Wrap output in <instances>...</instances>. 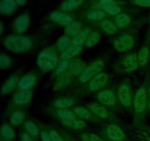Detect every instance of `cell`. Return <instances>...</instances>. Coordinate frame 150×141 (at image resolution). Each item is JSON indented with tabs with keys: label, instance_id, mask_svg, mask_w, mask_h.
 Segmentation results:
<instances>
[{
	"label": "cell",
	"instance_id": "obj_6",
	"mask_svg": "<svg viewBox=\"0 0 150 141\" xmlns=\"http://www.w3.org/2000/svg\"><path fill=\"white\" fill-rule=\"evenodd\" d=\"M146 106V93L143 88H139L136 93L134 100V109L136 113L144 112Z\"/></svg>",
	"mask_w": 150,
	"mask_h": 141
},
{
	"label": "cell",
	"instance_id": "obj_25",
	"mask_svg": "<svg viewBox=\"0 0 150 141\" xmlns=\"http://www.w3.org/2000/svg\"><path fill=\"white\" fill-rule=\"evenodd\" d=\"M62 123L64 126H67V127L75 129H81L86 126V123H85L84 121L81 120H76V119L62 120Z\"/></svg>",
	"mask_w": 150,
	"mask_h": 141
},
{
	"label": "cell",
	"instance_id": "obj_48",
	"mask_svg": "<svg viewBox=\"0 0 150 141\" xmlns=\"http://www.w3.org/2000/svg\"><path fill=\"white\" fill-rule=\"evenodd\" d=\"M149 108H150V102H149Z\"/></svg>",
	"mask_w": 150,
	"mask_h": 141
},
{
	"label": "cell",
	"instance_id": "obj_43",
	"mask_svg": "<svg viewBox=\"0 0 150 141\" xmlns=\"http://www.w3.org/2000/svg\"><path fill=\"white\" fill-rule=\"evenodd\" d=\"M40 137H41V139H42V141H52L50 134L48 133V132H45V131L41 132Z\"/></svg>",
	"mask_w": 150,
	"mask_h": 141
},
{
	"label": "cell",
	"instance_id": "obj_23",
	"mask_svg": "<svg viewBox=\"0 0 150 141\" xmlns=\"http://www.w3.org/2000/svg\"><path fill=\"white\" fill-rule=\"evenodd\" d=\"M81 24L79 21H73L65 26V33L68 37L74 38L82 30Z\"/></svg>",
	"mask_w": 150,
	"mask_h": 141
},
{
	"label": "cell",
	"instance_id": "obj_13",
	"mask_svg": "<svg viewBox=\"0 0 150 141\" xmlns=\"http://www.w3.org/2000/svg\"><path fill=\"white\" fill-rule=\"evenodd\" d=\"M122 4V2L120 0H96L92 3V9L105 10L113 6L121 5Z\"/></svg>",
	"mask_w": 150,
	"mask_h": 141
},
{
	"label": "cell",
	"instance_id": "obj_20",
	"mask_svg": "<svg viewBox=\"0 0 150 141\" xmlns=\"http://www.w3.org/2000/svg\"><path fill=\"white\" fill-rule=\"evenodd\" d=\"M100 26L101 29L106 32L107 34L109 35H114L118 30V27L114 23V21L109 20V19H103L100 22Z\"/></svg>",
	"mask_w": 150,
	"mask_h": 141
},
{
	"label": "cell",
	"instance_id": "obj_24",
	"mask_svg": "<svg viewBox=\"0 0 150 141\" xmlns=\"http://www.w3.org/2000/svg\"><path fill=\"white\" fill-rule=\"evenodd\" d=\"M81 51V46H73L68 48L65 51H63L61 54V59L63 60H68L69 59L75 57L77 55L80 51Z\"/></svg>",
	"mask_w": 150,
	"mask_h": 141
},
{
	"label": "cell",
	"instance_id": "obj_33",
	"mask_svg": "<svg viewBox=\"0 0 150 141\" xmlns=\"http://www.w3.org/2000/svg\"><path fill=\"white\" fill-rule=\"evenodd\" d=\"M70 43V38L68 36H62L59 39L57 42V48L59 51H64L66 49H67V47L69 46Z\"/></svg>",
	"mask_w": 150,
	"mask_h": 141
},
{
	"label": "cell",
	"instance_id": "obj_39",
	"mask_svg": "<svg viewBox=\"0 0 150 141\" xmlns=\"http://www.w3.org/2000/svg\"><path fill=\"white\" fill-rule=\"evenodd\" d=\"M10 64H11V62H10L9 57L4 55V54L0 55V66H1V68H7L10 67Z\"/></svg>",
	"mask_w": 150,
	"mask_h": 141
},
{
	"label": "cell",
	"instance_id": "obj_46",
	"mask_svg": "<svg viewBox=\"0 0 150 141\" xmlns=\"http://www.w3.org/2000/svg\"><path fill=\"white\" fill-rule=\"evenodd\" d=\"M3 30H4V25H3L2 22H1L0 23V33H2Z\"/></svg>",
	"mask_w": 150,
	"mask_h": 141
},
{
	"label": "cell",
	"instance_id": "obj_38",
	"mask_svg": "<svg viewBox=\"0 0 150 141\" xmlns=\"http://www.w3.org/2000/svg\"><path fill=\"white\" fill-rule=\"evenodd\" d=\"M81 139L83 141H103L99 136L92 133L82 134Z\"/></svg>",
	"mask_w": 150,
	"mask_h": 141
},
{
	"label": "cell",
	"instance_id": "obj_18",
	"mask_svg": "<svg viewBox=\"0 0 150 141\" xmlns=\"http://www.w3.org/2000/svg\"><path fill=\"white\" fill-rule=\"evenodd\" d=\"M89 35H90V29L89 28H84L82 29L71 41L73 46H81V45L83 44L84 41H86Z\"/></svg>",
	"mask_w": 150,
	"mask_h": 141
},
{
	"label": "cell",
	"instance_id": "obj_8",
	"mask_svg": "<svg viewBox=\"0 0 150 141\" xmlns=\"http://www.w3.org/2000/svg\"><path fill=\"white\" fill-rule=\"evenodd\" d=\"M108 81V76L105 73H100L92 78L89 85V88L92 91H96L103 88Z\"/></svg>",
	"mask_w": 150,
	"mask_h": 141
},
{
	"label": "cell",
	"instance_id": "obj_34",
	"mask_svg": "<svg viewBox=\"0 0 150 141\" xmlns=\"http://www.w3.org/2000/svg\"><path fill=\"white\" fill-rule=\"evenodd\" d=\"M57 115L59 117L61 118L62 120H72V119H76V115L73 112L70 111L66 109H62L57 111Z\"/></svg>",
	"mask_w": 150,
	"mask_h": 141
},
{
	"label": "cell",
	"instance_id": "obj_32",
	"mask_svg": "<svg viewBox=\"0 0 150 141\" xmlns=\"http://www.w3.org/2000/svg\"><path fill=\"white\" fill-rule=\"evenodd\" d=\"M25 129L27 131L28 133L30 135H32V137H37L39 135V129L38 128V126L33 123L32 122L27 121L26 122L24 125Z\"/></svg>",
	"mask_w": 150,
	"mask_h": 141
},
{
	"label": "cell",
	"instance_id": "obj_16",
	"mask_svg": "<svg viewBox=\"0 0 150 141\" xmlns=\"http://www.w3.org/2000/svg\"><path fill=\"white\" fill-rule=\"evenodd\" d=\"M32 98V92L29 90H21L14 97V102L18 105L27 104Z\"/></svg>",
	"mask_w": 150,
	"mask_h": 141
},
{
	"label": "cell",
	"instance_id": "obj_47",
	"mask_svg": "<svg viewBox=\"0 0 150 141\" xmlns=\"http://www.w3.org/2000/svg\"><path fill=\"white\" fill-rule=\"evenodd\" d=\"M149 93H150V86H149Z\"/></svg>",
	"mask_w": 150,
	"mask_h": 141
},
{
	"label": "cell",
	"instance_id": "obj_19",
	"mask_svg": "<svg viewBox=\"0 0 150 141\" xmlns=\"http://www.w3.org/2000/svg\"><path fill=\"white\" fill-rule=\"evenodd\" d=\"M70 82H71L70 74L67 71L65 72V73L59 75L55 85H54V90H59L63 89L67 85H68Z\"/></svg>",
	"mask_w": 150,
	"mask_h": 141
},
{
	"label": "cell",
	"instance_id": "obj_1",
	"mask_svg": "<svg viewBox=\"0 0 150 141\" xmlns=\"http://www.w3.org/2000/svg\"><path fill=\"white\" fill-rule=\"evenodd\" d=\"M4 45L9 50L14 52H24L32 47V41L25 36H9L4 41Z\"/></svg>",
	"mask_w": 150,
	"mask_h": 141
},
{
	"label": "cell",
	"instance_id": "obj_2",
	"mask_svg": "<svg viewBox=\"0 0 150 141\" xmlns=\"http://www.w3.org/2000/svg\"><path fill=\"white\" fill-rule=\"evenodd\" d=\"M57 63L58 57L52 50L47 49L42 51L38 56V64L42 70H51L57 66Z\"/></svg>",
	"mask_w": 150,
	"mask_h": 141
},
{
	"label": "cell",
	"instance_id": "obj_29",
	"mask_svg": "<svg viewBox=\"0 0 150 141\" xmlns=\"http://www.w3.org/2000/svg\"><path fill=\"white\" fill-rule=\"evenodd\" d=\"M149 49L147 47H143L138 54V60L139 66H144L146 65L149 58Z\"/></svg>",
	"mask_w": 150,
	"mask_h": 141
},
{
	"label": "cell",
	"instance_id": "obj_44",
	"mask_svg": "<svg viewBox=\"0 0 150 141\" xmlns=\"http://www.w3.org/2000/svg\"><path fill=\"white\" fill-rule=\"evenodd\" d=\"M21 141H32V140L29 134L23 133L21 135Z\"/></svg>",
	"mask_w": 150,
	"mask_h": 141
},
{
	"label": "cell",
	"instance_id": "obj_31",
	"mask_svg": "<svg viewBox=\"0 0 150 141\" xmlns=\"http://www.w3.org/2000/svg\"><path fill=\"white\" fill-rule=\"evenodd\" d=\"M73 101L72 99L70 98H62V99H58L54 103V106L57 108H59L60 110L62 109H66L67 107H70L73 105Z\"/></svg>",
	"mask_w": 150,
	"mask_h": 141
},
{
	"label": "cell",
	"instance_id": "obj_15",
	"mask_svg": "<svg viewBox=\"0 0 150 141\" xmlns=\"http://www.w3.org/2000/svg\"><path fill=\"white\" fill-rule=\"evenodd\" d=\"M107 13L104 10H98V9H91L87 11L85 15V17L87 20L91 21H101L105 19Z\"/></svg>",
	"mask_w": 150,
	"mask_h": 141
},
{
	"label": "cell",
	"instance_id": "obj_14",
	"mask_svg": "<svg viewBox=\"0 0 150 141\" xmlns=\"http://www.w3.org/2000/svg\"><path fill=\"white\" fill-rule=\"evenodd\" d=\"M123 65L127 71L131 72L136 70L139 66L138 56L135 54H130L125 58Z\"/></svg>",
	"mask_w": 150,
	"mask_h": 141
},
{
	"label": "cell",
	"instance_id": "obj_27",
	"mask_svg": "<svg viewBox=\"0 0 150 141\" xmlns=\"http://www.w3.org/2000/svg\"><path fill=\"white\" fill-rule=\"evenodd\" d=\"M1 135L3 138L7 140H12L16 136L15 131L13 128L7 124H4L1 128Z\"/></svg>",
	"mask_w": 150,
	"mask_h": 141
},
{
	"label": "cell",
	"instance_id": "obj_28",
	"mask_svg": "<svg viewBox=\"0 0 150 141\" xmlns=\"http://www.w3.org/2000/svg\"><path fill=\"white\" fill-rule=\"evenodd\" d=\"M18 84V78L16 76H12L11 78L7 81L4 86L2 87V92L3 93H9L12 92L16 85Z\"/></svg>",
	"mask_w": 150,
	"mask_h": 141
},
{
	"label": "cell",
	"instance_id": "obj_5",
	"mask_svg": "<svg viewBox=\"0 0 150 141\" xmlns=\"http://www.w3.org/2000/svg\"><path fill=\"white\" fill-rule=\"evenodd\" d=\"M49 18L52 21L65 26L74 21V18L73 16H71L70 13H64L63 11L53 12L50 14Z\"/></svg>",
	"mask_w": 150,
	"mask_h": 141
},
{
	"label": "cell",
	"instance_id": "obj_36",
	"mask_svg": "<svg viewBox=\"0 0 150 141\" xmlns=\"http://www.w3.org/2000/svg\"><path fill=\"white\" fill-rule=\"evenodd\" d=\"M74 113L76 115L79 116V117L82 118L88 119L90 117V113L86 109L83 108V107H76L74 110Z\"/></svg>",
	"mask_w": 150,
	"mask_h": 141
},
{
	"label": "cell",
	"instance_id": "obj_49",
	"mask_svg": "<svg viewBox=\"0 0 150 141\" xmlns=\"http://www.w3.org/2000/svg\"><path fill=\"white\" fill-rule=\"evenodd\" d=\"M132 1H133V0H132Z\"/></svg>",
	"mask_w": 150,
	"mask_h": 141
},
{
	"label": "cell",
	"instance_id": "obj_30",
	"mask_svg": "<svg viewBox=\"0 0 150 141\" xmlns=\"http://www.w3.org/2000/svg\"><path fill=\"white\" fill-rule=\"evenodd\" d=\"M25 118V115L21 111H16L10 118V122L13 126H19L23 123Z\"/></svg>",
	"mask_w": 150,
	"mask_h": 141
},
{
	"label": "cell",
	"instance_id": "obj_37",
	"mask_svg": "<svg viewBox=\"0 0 150 141\" xmlns=\"http://www.w3.org/2000/svg\"><path fill=\"white\" fill-rule=\"evenodd\" d=\"M70 63L68 60H64L62 63H61V64L58 66L57 70H56L55 73L57 76H59V75L62 74V73H65L66 70H68L69 66H70Z\"/></svg>",
	"mask_w": 150,
	"mask_h": 141
},
{
	"label": "cell",
	"instance_id": "obj_10",
	"mask_svg": "<svg viewBox=\"0 0 150 141\" xmlns=\"http://www.w3.org/2000/svg\"><path fill=\"white\" fill-rule=\"evenodd\" d=\"M118 96L120 102L125 107H129L131 104V93L127 85H123L119 88Z\"/></svg>",
	"mask_w": 150,
	"mask_h": 141
},
{
	"label": "cell",
	"instance_id": "obj_26",
	"mask_svg": "<svg viewBox=\"0 0 150 141\" xmlns=\"http://www.w3.org/2000/svg\"><path fill=\"white\" fill-rule=\"evenodd\" d=\"M89 108H90L91 111L98 115V117L103 118H105L108 117V112L105 110V107L103 106H100L98 104H92L89 105Z\"/></svg>",
	"mask_w": 150,
	"mask_h": 141
},
{
	"label": "cell",
	"instance_id": "obj_42",
	"mask_svg": "<svg viewBox=\"0 0 150 141\" xmlns=\"http://www.w3.org/2000/svg\"><path fill=\"white\" fill-rule=\"evenodd\" d=\"M1 2H2L3 4L8 6V7H11V8L14 9V10H16L18 5L16 0H1Z\"/></svg>",
	"mask_w": 150,
	"mask_h": 141
},
{
	"label": "cell",
	"instance_id": "obj_3",
	"mask_svg": "<svg viewBox=\"0 0 150 141\" xmlns=\"http://www.w3.org/2000/svg\"><path fill=\"white\" fill-rule=\"evenodd\" d=\"M103 66L104 64L102 60H97L94 62L91 66L86 68L83 73L81 74L80 81L83 83L88 82L89 79L100 73V71L103 68Z\"/></svg>",
	"mask_w": 150,
	"mask_h": 141
},
{
	"label": "cell",
	"instance_id": "obj_7",
	"mask_svg": "<svg viewBox=\"0 0 150 141\" xmlns=\"http://www.w3.org/2000/svg\"><path fill=\"white\" fill-rule=\"evenodd\" d=\"M106 134L108 138L113 141H122L125 136L121 128L115 124H110L106 128Z\"/></svg>",
	"mask_w": 150,
	"mask_h": 141
},
{
	"label": "cell",
	"instance_id": "obj_40",
	"mask_svg": "<svg viewBox=\"0 0 150 141\" xmlns=\"http://www.w3.org/2000/svg\"><path fill=\"white\" fill-rule=\"evenodd\" d=\"M133 3L136 5L143 7H150V0H133Z\"/></svg>",
	"mask_w": 150,
	"mask_h": 141
},
{
	"label": "cell",
	"instance_id": "obj_35",
	"mask_svg": "<svg viewBox=\"0 0 150 141\" xmlns=\"http://www.w3.org/2000/svg\"><path fill=\"white\" fill-rule=\"evenodd\" d=\"M100 36L99 32H94L93 33L89 35V38L86 40V45L88 47L94 46L96 45V44L98 43V41H100Z\"/></svg>",
	"mask_w": 150,
	"mask_h": 141
},
{
	"label": "cell",
	"instance_id": "obj_17",
	"mask_svg": "<svg viewBox=\"0 0 150 141\" xmlns=\"http://www.w3.org/2000/svg\"><path fill=\"white\" fill-rule=\"evenodd\" d=\"M132 19L128 14L124 13H120L114 17V23L118 28H125L131 24Z\"/></svg>",
	"mask_w": 150,
	"mask_h": 141
},
{
	"label": "cell",
	"instance_id": "obj_21",
	"mask_svg": "<svg viewBox=\"0 0 150 141\" xmlns=\"http://www.w3.org/2000/svg\"><path fill=\"white\" fill-rule=\"evenodd\" d=\"M36 82V77L32 74L23 76L18 82V87L21 90H29Z\"/></svg>",
	"mask_w": 150,
	"mask_h": 141
},
{
	"label": "cell",
	"instance_id": "obj_41",
	"mask_svg": "<svg viewBox=\"0 0 150 141\" xmlns=\"http://www.w3.org/2000/svg\"><path fill=\"white\" fill-rule=\"evenodd\" d=\"M50 135H51V137L52 141H64L63 138L62 137L61 135L58 133L56 130H51L49 132Z\"/></svg>",
	"mask_w": 150,
	"mask_h": 141
},
{
	"label": "cell",
	"instance_id": "obj_4",
	"mask_svg": "<svg viewBox=\"0 0 150 141\" xmlns=\"http://www.w3.org/2000/svg\"><path fill=\"white\" fill-rule=\"evenodd\" d=\"M134 46V40L130 35H124L117 38L114 43V48L117 51L123 52L131 49Z\"/></svg>",
	"mask_w": 150,
	"mask_h": 141
},
{
	"label": "cell",
	"instance_id": "obj_45",
	"mask_svg": "<svg viewBox=\"0 0 150 141\" xmlns=\"http://www.w3.org/2000/svg\"><path fill=\"white\" fill-rule=\"evenodd\" d=\"M16 2H17L18 5L19 6H23L26 3L27 0H16Z\"/></svg>",
	"mask_w": 150,
	"mask_h": 141
},
{
	"label": "cell",
	"instance_id": "obj_9",
	"mask_svg": "<svg viewBox=\"0 0 150 141\" xmlns=\"http://www.w3.org/2000/svg\"><path fill=\"white\" fill-rule=\"evenodd\" d=\"M86 0H64L60 5L61 11L64 13H70L77 10L84 4Z\"/></svg>",
	"mask_w": 150,
	"mask_h": 141
},
{
	"label": "cell",
	"instance_id": "obj_22",
	"mask_svg": "<svg viewBox=\"0 0 150 141\" xmlns=\"http://www.w3.org/2000/svg\"><path fill=\"white\" fill-rule=\"evenodd\" d=\"M85 70V65L81 60H76L70 63L67 72L70 75H79L81 74Z\"/></svg>",
	"mask_w": 150,
	"mask_h": 141
},
{
	"label": "cell",
	"instance_id": "obj_11",
	"mask_svg": "<svg viewBox=\"0 0 150 141\" xmlns=\"http://www.w3.org/2000/svg\"><path fill=\"white\" fill-rule=\"evenodd\" d=\"M98 99L101 104L106 106H114L116 103L114 93L108 90H102L98 94Z\"/></svg>",
	"mask_w": 150,
	"mask_h": 141
},
{
	"label": "cell",
	"instance_id": "obj_12",
	"mask_svg": "<svg viewBox=\"0 0 150 141\" xmlns=\"http://www.w3.org/2000/svg\"><path fill=\"white\" fill-rule=\"evenodd\" d=\"M14 29L18 33H22L27 29L29 25V16L27 14H22L15 20Z\"/></svg>",
	"mask_w": 150,
	"mask_h": 141
}]
</instances>
